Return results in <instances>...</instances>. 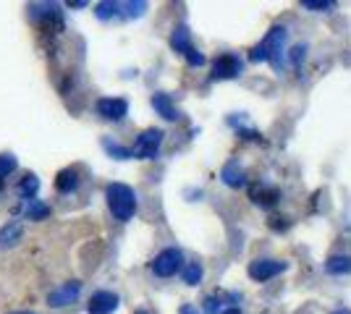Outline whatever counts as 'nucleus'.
Segmentation results:
<instances>
[{
	"label": "nucleus",
	"mask_w": 351,
	"mask_h": 314,
	"mask_svg": "<svg viewBox=\"0 0 351 314\" xmlns=\"http://www.w3.org/2000/svg\"><path fill=\"white\" fill-rule=\"evenodd\" d=\"M105 199H108V207L113 212V218L126 223L132 220L134 212H136V192L126 183H110L105 189Z\"/></svg>",
	"instance_id": "f257e3e1"
},
{
	"label": "nucleus",
	"mask_w": 351,
	"mask_h": 314,
	"mask_svg": "<svg viewBox=\"0 0 351 314\" xmlns=\"http://www.w3.org/2000/svg\"><path fill=\"white\" fill-rule=\"evenodd\" d=\"M162 131L160 129H147L142 134L136 136V144L132 150V157H139V160H155V155L160 150L162 144Z\"/></svg>",
	"instance_id": "f03ea898"
},
{
	"label": "nucleus",
	"mask_w": 351,
	"mask_h": 314,
	"mask_svg": "<svg viewBox=\"0 0 351 314\" xmlns=\"http://www.w3.org/2000/svg\"><path fill=\"white\" fill-rule=\"evenodd\" d=\"M184 267V254L181 249H162L160 254L152 259V272L158 278H171Z\"/></svg>",
	"instance_id": "7ed1b4c3"
},
{
	"label": "nucleus",
	"mask_w": 351,
	"mask_h": 314,
	"mask_svg": "<svg viewBox=\"0 0 351 314\" xmlns=\"http://www.w3.org/2000/svg\"><path fill=\"white\" fill-rule=\"evenodd\" d=\"M286 270V262H278V259H254V262H249V278L252 280H257V283H265V280H270V278H276Z\"/></svg>",
	"instance_id": "20e7f679"
},
{
	"label": "nucleus",
	"mask_w": 351,
	"mask_h": 314,
	"mask_svg": "<svg viewBox=\"0 0 351 314\" xmlns=\"http://www.w3.org/2000/svg\"><path fill=\"white\" fill-rule=\"evenodd\" d=\"M241 68H244V63L239 60V55H234V53H223V55H218L215 63H213V79H215V81L236 79V76L241 74Z\"/></svg>",
	"instance_id": "39448f33"
},
{
	"label": "nucleus",
	"mask_w": 351,
	"mask_h": 314,
	"mask_svg": "<svg viewBox=\"0 0 351 314\" xmlns=\"http://www.w3.org/2000/svg\"><path fill=\"white\" fill-rule=\"evenodd\" d=\"M129 113V103L123 97H103L97 100V116L105 120H123Z\"/></svg>",
	"instance_id": "423d86ee"
},
{
	"label": "nucleus",
	"mask_w": 351,
	"mask_h": 314,
	"mask_svg": "<svg viewBox=\"0 0 351 314\" xmlns=\"http://www.w3.org/2000/svg\"><path fill=\"white\" fill-rule=\"evenodd\" d=\"M118 299L113 291H97V293H92V299L87 304V314H113L118 309Z\"/></svg>",
	"instance_id": "0eeeda50"
},
{
	"label": "nucleus",
	"mask_w": 351,
	"mask_h": 314,
	"mask_svg": "<svg viewBox=\"0 0 351 314\" xmlns=\"http://www.w3.org/2000/svg\"><path fill=\"white\" fill-rule=\"evenodd\" d=\"M79 291H82V285L79 280H71V283H63L60 288L56 291H50V296H47V304L53 306V309H60V306H69L73 301L79 299Z\"/></svg>",
	"instance_id": "6e6552de"
},
{
	"label": "nucleus",
	"mask_w": 351,
	"mask_h": 314,
	"mask_svg": "<svg viewBox=\"0 0 351 314\" xmlns=\"http://www.w3.org/2000/svg\"><path fill=\"white\" fill-rule=\"evenodd\" d=\"M152 107L160 113L165 120H178L181 116H178V110H176L173 100L168 97V94H162V92H158V94H152Z\"/></svg>",
	"instance_id": "1a4fd4ad"
},
{
	"label": "nucleus",
	"mask_w": 351,
	"mask_h": 314,
	"mask_svg": "<svg viewBox=\"0 0 351 314\" xmlns=\"http://www.w3.org/2000/svg\"><path fill=\"white\" fill-rule=\"evenodd\" d=\"M14 212L19 215H24V218H29V220H45L47 215H50V207L45 205V202H40V199H29L24 207H14Z\"/></svg>",
	"instance_id": "9d476101"
},
{
	"label": "nucleus",
	"mask_w": 351,
	"mask_h": 314,
	"mask_svg": "<svg viewBox=\"0 0 351 314\" xmlns=\"http://www.w3.org/2000/svg\"><path fill=\"white\" fill-rule=\"evenodd\" d=\"M21 236H24L21 223L3 225V228H0V249H11V246H16V244L21 241Z\"/></svg>",
	"instance_id": "9b49d317"
},
{
	"label": "nucleus",
	"mask_w": 351,
	"mask_h": 314,
	"mask_svg": "<svg viewBox=\"0 0 351 314\" xmlns=\"http://www.w3.org/2000/svg\"><path fill=\"white\" fill-rule=\"evenodd\" d=\"M171 47H173L176 53H189L191 50V31H189V27H176L173 29V34H171Z\"/></svg>",
	"instance_id": "f8f14e48"
},
{
	"label": "nucleus",
	"mask_w": 351,
	"mask_h": 314,
	"mask_svg": "<svg viewBox=\"0 0 351 314\" xmlns=\"http://www.w3.org/2000/svg\"><path fill=\"white\" fill-rule=\"evenodd\" d=\"M76 186H79V173L73 168L60 170L58 179H56V189H58L60 194H71V192H76Z\"/></svg>",
	"instance_id": "ddd939ff"
},
{
	"label": "nucleus",
	"mask_w": 351,
	"mask_h": 314,
	"mask_svg": "<svg viewBox=\"0 0 351 314\" xmlns=\"http://www.w3.org/2000/svg\"><path fill=\"white\" fill-rule=\"evenodd\" d=\"M252 199H254L257 205H263V207H273L280 199V194H278V189H273V186H254V189H252Z\"/></svg>",
	"instance_id": "4468645a"
},
{
	"label": "nucleus",
	"mask_w": 351,
	"mask_h": 314,
	"mask_svg": "<svg viewBox=\"0 0 351 314\" xmlns=\"http://www.w3.org/2000/svg\"><path fill=\"white\" fill-rule=\"evenodd\" d=\"M37 192H40V179H37L34 173H27L24 179L19 181V196H21V199L29 202V199L37 196Z\"/></svg>",
	"instance_id": "2eb2a0df"
},
{
	"label": "nucleus",
	"mask_w": 351,
	"mask_h": 314,
	"mask_svg": "<svg viewBox=\"0 0 351 314\" xmlns=\"http://www.w3.org/2000/svg\"><path fill=\"white\" fill-rule=\"evenodd\" d=\"M325 270H328L330 275H349L351 272V257H346V254L330 257V259L325 262Z\"/></svg>",
	"instance_id": "dca6fc26"
},
{
	"label": "nucleus",
	"mask_w": 351,
	"mask_h": 314,
	"mask_svg": "<svg viewBox=\"0 0 351 314\" xmlns=\"http://www.w3.org/2000/svg\"><path fill=\"white\" fill-rule=\"evenodd\" d=\"M223 181L228 183V186H234V189H239V186H244L247 181H244V173L241 170H236V163H228L226 168H223Z\"/></svg>",
	"instance_id": "f3484780"
},
{
	"label": "nucleus",
	"mask_w": 351,
	"mask_h": 314,
	"mask_svg": "<svg viewBox=\"0 0 351 314\" xmlns=\"http://www.w3.org/2000/svg\"><path fill=\"white\" fill-rule=\"evenodd\" d=\"M202 275H205L202 265H199V262H189V265L184 267V283H186V285H197L199 280H202Z\"/></svg>",
	"instance_id": "a211bd4d"
},
{
	"label": "nucleus",
	"mask_w": 351,
	"mask_h": 314,
	"mask_svg": "<svg viewBox=\"0 0 351 314\" xmlns=\"http://www.w3.org/2000/svg\"><path fill=\"white\" fill-rule=\"evenodd\" d=\"M103 147H105V152H108L110 157H116V160H129V157H132V150L121 147V144H116V142H110V139H105Z\"/></svg>",
	"instance_id": "6ab92c4d"
},
{
	"label": "nucleus",
	"mask_w": 351,
	"mask_h": 314,
	"mask_svg": "<svg viewBox=\"0 0 351 314\" xmlns=\"http://www.w3.org/2000/svg\"><path fill=\"white\" fill-rule=\"evenodd\" d=\"M118 8H121L118 3H100L97 11H95V16H97L100 21H108V18H113V16L118 14Z\"/></svg>",
	"instance_id": "aec40b11"
},
{
	"label": "nucleus",
	"mask_w": 351,
	"mask_h": 314,
	"mask_svg": "<svg viewBox=\"0 0 351 314\" xmlns=\"http://www.w3.org/2000/svg\"><path fill=\"white\" fill-rule=\"evenodd\" d=\"M16 170V157L14 155H0V181L5 176H11Z\"/></svg>",
	"instance_id": "412c9836"
},
{
	"label": "nucleus",
	"mask_w": 351,
	"mask_h": 314,
	"mask_svg": "<svg viewBox=\"0 0 351 314\" xmlns=\"http://www.w3.org/2000/svg\"><path fill=\"white\" fill-rule=\"evenodd\" d=\"M302 5L309 8V11H330L336 3L333 0H302Z\"/></svg>",
	"instance_id": "4be33fe9"
},
{
	"label": "nucleus",
	"mask_w": 351,
	"mask_h": 314,
	"mask_svg": "<svg viewBox=\"0 0 351 314\" xmlns=\"http://www.w3.org/2000/svg\"><path fill=\"white\" fill-rule=\"evenodd\" d=\"M186 60H189V66H205V55L199 50H194V47L186 53Z\"/></svg>",
	"instance_id": "5701e85b"
},
{
	"label": "nucleus",
	"mask_w": 351,
	"mask_h": 314,
	"mask_svg": "<svg viewBox=\"0 0 351 314\" xmlns=\"http://www.w3.org/2000/svg\"><path fill=\"white\" fill-rule=\"evenodd\" d=\"M205 312H207V314H218V312H220V301L210 296V299L205 301Z\"/></svg>",
	"instance_id": "b1692460"
},
{
	"label": "nucleus",
	"mask_w": 351,
	"mask_h": 314,
	"mask_svg": "<svg viewBox=\"0 0 351 314\" xmlns=\"http://www.w3.org/2000/svg\"><path fill=\"white\" fill-rule=\"evenodd\" d=\"M123 8H129V16H142V11H145L147 5L145 3H129V5H123Z\"/></svg>",
	"instance_id": "393cba45"
},
{
	"label": "nucleus",
	"mask_w": 351,
	"mask_h": 314,
	"mask_svg": "<svg viewBox=\"0 0 351 314\" xmlns=\"http://www.w3.org/2000/svg\"><path fill=\"white\" fill-rule=\"evenodd\" d=\"M178 314H199V312H197V306H194V304H184V306L178 309Z\"/></svg>",
	"instance_id": "a878e982"
},
{
	"label": "nucleus",
	"mask_w": 351,
	"mask_h": 314,
	"mask_svg": "<svg viewBox=\"0 0 351 314\" xmlns=\"http://www.w3.org/2000/svg\"><path fill=\"white\" fill-rule=\"evenodd\" d=\"M304 60V47H293V63Z\"/></svg>",
	"instance_id": "bb28decb"
},
{
	"label": "nucleus",
	"mask_w": 351,
	"mask_h": 314,
	"mask_svg": "<svg viewBox=\"0 0 351 314\" xmlns=\"http://www.w3.org/2000/svg\"><path fill=\"white\" fill-rule=\"evenodd\" d=\"M84 5H87L84 0H71V3H69V8H84Z\"/></svg>",
	"instance_id": "cd10ccee"
},
{
	"label": "nucleus",
	"mask_w": 351,
	"mask_h": 314,
	"mask_svg": "<svg viewBox=\"0 0 351 314\" xmlns=\"http://www.w3.org/2000/svg\"><path fill=\"white\" fill-rule=\"evenodd\" d=\"M223 314H241V312H239V309H226Z\"/></svg>",
	"instance_id": "c85d7f7f"
},
{
	"label": "nucleus",
	"mask_w": 351,
	"mask_h": 314,
	"mask_svg": "<svg viewBox=\"0 0 351 314\" xmlns=\"http://www.w3.org/2000/svg\"><path fill=\"white\" fill-rule=\"evenodd\" d=\"M333 314H351L349 309H338V312H333Z\"/></svg>",
	"instance_id": "c756f323"
},
{
	"label": "nucleus",
	"mask_w": 351,
	"mask_h": 314,
	"mask_svg": "<svg viewBox=\"0 0 351 314\" xmlns=\"http://www.w3.org/2000/svg\"><path fill=\"white\" fill-rule=\"evenodd\" d=\"M14 314H34V312H14Z\"/></svg>",
	"instance_id": "7c9ffc66"
},
{
	"label": "nucleus",
	"mask_w": 351,
	"mask_h": 314,
	"mask_svg": "<svg viewBox=\"0 0 351 314\" xmlns=\"http://www.w3.org/2000/svg\"><path fill=\"white\" fill-rule=\"evenodd\" d=\"M139 314H145V312H139Z\"/></svg>",
	"instance_id": "2f4dec72"
}]
</instances>
